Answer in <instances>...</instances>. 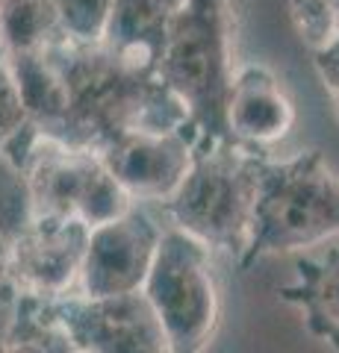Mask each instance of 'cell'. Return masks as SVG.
Listing matches in <instances>:
<instances>
[{
  "mask_svg": "<svg viewBox=\"0 0 339 353\" xmlns=\"http://www.w3.org/2000/svg\"><path fill=\"white\" fill-rule=\"evenodd\" d=\"M41 57L62 88V112L45 139L101 153L127 132H171L186 124V106L148 59L68 36L50 41Z\"/></svg>",
  "mask_w": 339,
  "mask_h": 353,
  "instance_id": "cell-1",
  "label": "cell"
},
{
  "mask_svg": "<svg viewBox=\"0 0 339 353\" xmlns=\"http://www.w3.org/2000/svg\"><path fill=\"white\" fill-rule=\"evenodd\" d=\"M233 74L231 0H186L168 24L157 77L186 106V127L198 139L236 141L227 130Z\"/></svg>",
  "mask_w": 339,
  "mask_h": 353,
  "instance_id": "cell-2",
  "label": "cell"
},
{
  "mask_svg": "<svg viewBox=\"0 0 339 353\" xmlns=\"http://www.w3.org/2000/svg\"><path fill=\"white\" fill-rule=\"evenodd\" d=\"M262 157L266 150L242 141L198 139L192 148L189 171L162 201V212L206 250L227 253L239 262L251 241Z\"/></svg>",
  "mask_w": 339,
  "mask_h": 353,
  "instance_id": "cell-3",
  "label": "cell"
},
{
  "mask_svg": "<svg viewBox=\"0 0 339 353\" xmlns=\"http://www.w3.org/2000/svg\"><path fill=\"white\" fill-rule=\"evenodd\" d=\"M339 236V176L319 150L289 159L262 157L257 171V201L251 241L236 265H251L271 253L319 248Z\"/></svg>",
  "mask_w": 339,
  "mask_h": 353,
  "instance_id": "cell-4",
  "label": "cell"
},
{
  "mask_svg": "<svg viewBox=\"0 0 339 353\" xmlns=\"http://www.w3.org/2000/svg\"><path fill=\"white\" fill-rule=\"evenodd\" d=\"M142 292L166 327L171 353H204L218 324V285L210 250L183 230H162Z\"/></svg>",
  "mask_w": 339,
  "mask_h": 353,
  "instance_id": "cell-5",
  "label": "cell"
},
{
  "mask_svg": "<svg viewBox=\"0 0 339 353\" xmlns=\"http://www.w3.org/2000/svg\"><path fill=\"white\" fill-rule=\"evenodd\" d=\"M18 174L27 183L32 218L83 221L92 230L133 206V197L115 183L97 153L65 148L45 136L36 139Z\"/></svg>",
  "mask_w": 339,
  "mask_h": 353,
  "instance_id": "cell-6",
  "label": "cell"
},
{
  "mask_svg": "<svg viewBox=\"0 0 339 353\" xmlns=\"http://www.w3.org/2000/svg\"><path fill=\"white\" fill-rule=\"evenodd\" d=\"M89 227L65 218H27L18 230H0V301H59L80 285Z\"/></svg>",
  "mask_w": 339,
  "mask_h": 353,
  "instance_id": "cell-7",
  "label": "cell"
},
{
  "mask_svg": "<svg viewBox=\"0 0 339 353\" xmlns=\"http://www.w3.org/2000/svg\"><path fill=\"white\" fill-rule=\"evenodd\" d=\"M77 353H171L166 327L145 292L115 297L68 294L45 301Z\"/></svg>",
  "mask_w": 339,
  "mask_h": 353,
  "instance_id": "cell-8",
  "label": "cell"
},
{
  "mask_svg": "<svg viewBox=\"0 0 339 353\" xmlns=\"http://www.w3.org/2000/svg\"><path fill=\"white\" fill-rule=\"evenodd\" d=\"M162 230L142 206L89 230L80 268L83 297H115L142 292L154 265Z\"/></svg>",
  "mask_w": 339,
  "mask_h": 353,
  "instance_id": "cell-9",
  "label": "cell"
},
{
  "mask_svg": "<svg viewBox=\"0 0 339 353\" xmlns=\"http://www.w3.org/2000/svg\"><path fill=\"white\" fill-rule=\"evenodd\" d=\"M198 136L189 127L171 132H127L97 157L133 201H166L189 171Z\"/></svg>",
  "mask_w": 339,
  "mask_h": 353,
  "instance_id": "cell-10",
  "label": "cell"
},
{
  "mask_svg": "<svg viewBox=\"0 0 339 353\" xmlns=\"http://www.w3.org/2000/svg\"><path fill=\"white\" fill-rule=\"evenodd\" d=\"M295 124V106L266 65L248 62L233 74L227 97V130L236 141L262 148L280 141Z\"/></svg>",
  "mask_w": 339,
  "mask_h": 353,
  "instance_id": "cell-11",
  "label": "cell"
},
{
  "mask_svg": "<svg viewBox=\"0 0 339 353\" xmlns=\"http://www.w3.org/2000/svg\"><path fill=\"white\" fill-rule=\"evenodd\" d=\"M278 294L283 303L301 309L313 339L339 353V236L295 262V283Z\"/></svg>",
  "mask_w": 339,
  "mask_h": 353,
  "instance_id": "cell-12",
  "label": "cell"
},
{
  "mask_svg": "<svg viewBox=\"0 0 339 353\" xmlns=\"http://www.w3.org/2000/svg\"><path fill=\"white\" fill-rule=\"evenodd\" d=\"M186 0H113L106 36L109 48L148 59L157 68L171 18Z\"/></svg>",
  "mask_w": 339,
  "mask_h": 353,
  "instance_id": "cell-13",
  "label": "cell"
},
{
  "mask_svg": "<svg viewBox=\"0 0 339 353\" xmlns=\"http://www.w3.org/2000/svg\"><path fill=\"white\" fill-rule=\"evenodd\" d=\"M62 32L53 0H0V50L6 59L41 53Z\"/></svg>",
  "mask_w": 339,
  "mask_h": 353,
  "instance_id": "cell-14",
  "label": "cell"
},
{
  "mask_svg": "<svg viewBox=\"0 0 339 353\" xmlns=\"http://www.w3.org/2000/svg\"><path fill=\"white\" fill-rule=\"evenodd\" d=\"M0 353H74V345L50 318L45 301L18 297L12 303V321L0 339Z\"/></svg>",
  "mask_w": 339,
  "mask_h": 353,
  "instance_id": "cell-15",
  "label": "cell"
},
{
  "mask_svg": "<svg viewBox=\"0 0 339 353\" xmlns=\"http://www.w3.org/2000/svg\"><path fill=\"white\" fill-rule=\"evenodd\" d=\"M39 130L21 97L18 80L12 74L6 53L0 50V159H3L12 171H21L27 162L30 148L36 145Z\"/></svg>",
  "mask_w": 339,
  "mask_h": 353,
  "instance_id": "cell-16",
  "label": "cell"
},
{
  "mask_svg": "<svg viewBox=\"0 0 339 353\" xmlns=\"http://www.w3.org/2000/svg\"><path fill=\"white\" fill-rule=\"evenodd\" d=\"M59 12L62 32L74 41H104L113 0H53Z\"/></svg>",
  "mask_w": 339,
  "mask_h": 353,
  "instance_id": "cell-17",
  "label": "cell"
},
{
  "mask_svg": "<svg viewBox=\"0 0 339 353\" xmlns=\"http://www.w3.org/2000/svg\"><path fill=\"white\" fill-rule=\"evenodd\" d=\"M289 15L298 36L313 50L339 36V0H289Z\"/></svg>",
  "mask_w": 339,
  "mask_h": 353,
  "instance_id": "cell-18",
  "label": "cell"
},
{
  "mask_svg": "<svg viewBox=\"0 0 339 353\" xmlns=\"http://www.w3.org/2000/svg\"><path fill=\"white\" fill-rule=\"evenodd\" d=\"M313 65H316V74H319L322 85L331 94L333 112L339 118V36L331 44H325V48L313 50Z\"/></svg>",
  "mask_w": 339,
  "mask_h": 353,
  "instance_id": "cell-19",
  "label": "cell"
},
{
  "mask_svg": "<svg viewBox=\"0 0 339 353\" xmlns=\"http://www.w3.org/2000/svg\"><path fill=\"white\" fill-rule=\"evenodd\" d=\"M74 353H77V350H74Z\"/></svg>",
  "mask_w": 339,
  "mask_h": 353,
  "instance_id": "cell-20",
  "label": "cell"
}]
</instances>
